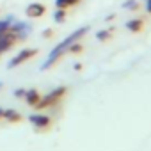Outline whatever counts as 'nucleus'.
Wrapping results in <instances>:
<instances>
[{
	"label": "nucleus",
	"mask_w": 151,
	"mask_h": 151,
	"mask_svg": "<svg viewBox=\"0 0 151 151\" xmlns=\"http://www.w3.org/2000/svg\"><path fill=\"white\" fill-rule=\"evenodd\" d=\"M87 30H89L87 27H82V29H78V30H75L71 36H68V37H66L62 43H59V45H57V46H55V48L50 52V55H48V60L43 64V69H48L50 66H53V64H55V62H57V60H59V59H60V57H62V55H64V53L69 50V46H71L75 41H78L80 37H84V34H86Z\"/></svg>",
	"instance_id": "f257e3e1"
},
{
	"label": "nucleus",
	"mask_w": 151,
	"mask_h": 151,
	"mask_svg": "<svg viewBox=\"0 0 151 151\" xmlns=\"http://www.w3.org/2000/svg\"><path fill=\"white\" fill-rule=\"evenodd\" d=\"M66 91H68L66 87H57V89H53L52 93H48L45 98H41V100L37 101L36 109H46V107H53L55 103H59V101L64 98Z\"/></svg>",
	"instance_id": "f03ea898"
},
{
	"label": "nucleus",
	"mask_w": 151,
	"mask_h": 151,
	"mask_svg": "<svg viewBox=\"0 0 151 151\" xmlns=\"http://www.w3.org/2000/svg\"><path fill=\"white\" fill-rule=\"evenodd\" d=\"M29 121L34 124L36 130H46V128L52 126V119L48 116H45V114H30Z\"/></svg>",
	"instance_id": "7ed1b4c3"
},
{
	"label": "nucleus",
	"mask_w": 151,
	"mask_h": 151,
	"mask_svg": "<svg viewBox=\"0 0 151 151\" xmlns=\"http://www.w3.org/2000/svg\"><path fill=\"white\" fill-rule=\"evenodd\" d=\"M37 53V50H34V48H27V50H23V52H20L11 62H9V68H16V66H20L22 62H25V60H29V59H32L34 55Z\"/></svg>",
	"instance_id": "20e7f679"
},
{
	"label": "nucleus",
	"mask_w": 151,
	"mask_h": 151,
	"mask_svg": "<svg viewBox=\"0 0 151 151\" xmlns=\"http://www.w3.org/2000/svg\"><path fill=\"white\" fill-rule=\"evenodd\" d=\"M16 39H18V36L14 34V32H4L2 36H0V53L2 52H6V50H9L14 43H16Z\"/></svg>",
	"instance_id": "39448f33"
},
{
	"label": "nucleus",
	"mask_w": 151,
	"mask_h": 151,
	"mask_svg": "<svg viewBox=\"0 0 151 151\" xmlns=\"http://www.w3.org/2000/svg\"><path fill=\"white\" fill-rule=\"evenodd\" d=\"M45 14V6L43 4H30L27 7V16L29 18H39Z\"/></svg>",
	"instance_id": "423d86ee"
},
{
	"label": "nucleus",
	"mask_w": 151,
	"mask_h": 151,
	"mask_svg": "<svg viewBox=\"0 0 151 151\" xmlns=\"http://www.w3.org/2000/svg\"><path fill=\"white\" fill-rule=\"evenodd\" d=\"M4 119L7 123H20L22 121V114L14 109H4Z\"/></svg>",
	"instance_id": "0eeeda50"
},
{
	"label": "nucleus",
	"mask_w": 151,
	"mask_h": 151,
	"mask_svg": "<svg viewBox=\"0 0 151 151\" xmlns=\"http://www.w3.org/2000/svg\"><path fill=\"white\" fill-rule=\"evenodd\" d=\"M39 100H41V96H39L37 89H29V91L25 93V101H27V105H30V107H36Z\"/></svg>",
	"instance_id": "6e6552de"
},
{
	"label": "nucleus",
	"mask_w": 151,
	"mask_h": 151,
	"mask_svg": "<svg viewBox=\"0 0 151 151\" xmlns=\"http://www.w3.org/2000/svg\"><path fill=\"white\" fill-rule=\"evenodd\" d=\"M142 27H144V20L142 18H133V20H130L128 23H126V29L130 30V32H140L142 30Z\"/></svg>",
	"instance_id": "1a4fd4ad"
},
{
	"label": "nucleus",
	"mask_w": 151,
	"mask_h": 151,
	"mask_svg": "<svg viewBox=\"0 0 151 151\" xmlns=\"http://www.w3.org/2000/svg\"><path fill=\"white\" fill-rule=\"evenodd\" d=\"M80 2L82 0H55V6H57V9H66V7H71V6H77Z\"/></svg>",
	"instance_id": "9d476101"
},
{
	"label": "nucleus",
	"mask_w": 151,
	"mask_h": 151,
	"mask_svg": "<svg viewBox=\"0 0 151 151\" xmlns=\"http://www.w3.org/2000/svg\"><path fill=\"white\" fill-rule=\"evenodd\" d=\"M112 32H114L112 29H109V30H100V32L96 34V37H98L100 41H107V39L112 37Z\"/></svg>",
	"instance_id": "9b49d317"
},
{
	"label": "nucleus",
	"mask_w": 151,
	"mask_h": 151,
	"mask_svg": "<svg viewBox=\"0 0 151 151\" xmlns=\"http://www.w3.org/2000/svg\"><path fill=\"white\" fill-rule=\"evenodd\" d=\"M124 9H132V11H137L139 9V4H137V0H128V2L123 4Z\"/></svg>",
	"instance_id": "f8f14e48"
},
{
	"label": "nucleus",
	"mask_w": 151,
	"mask_h": 151,
	"mask_svg": "<svg viewBox=\"0 0 151 151\" xmlns=\"http://www.w3.org/2000/svg\"><path fill=\"white\" fill-rule=\"evenodd\" d=\"M53 18H55V22H59V23H60V22H64V18H66V11H64V9H57Z\"/></svg>",
	"instance_id": "ddd939ff"
},
{
	"label": "nucleus",
	"mask_w": 151,
	"mask_h": 151,
	"mask_svg": "<svg viewBox=\"0 0 151 151\" xmlns=\"http://www.w3.org/2000/svg\"><path fill=\"white\" fill-rule=\"evenodd\" d=\"M68 52H71V53H80V52H82V45L75 41V43L69 46V50H68Z\"/></svg>",
	"instance_id": "4468645a"
},
{
	"label": "nucleus",
	"mask_w": 151,
	"mask_h": 151,
	"mask_svg": "<svg viewBox=\"0 0 151 151\" xmlns=\"http://www.w3.org/2000/svg\"><path fill=\"white\" fill-rule=\"evenodd\" d=\"M25 93H27L25 89H16V91H14V96H16V98H25Z\"/></svg>",
	"instance_id": "2eb2a0df"
},
{
	"label": "nucleus",
	"mask_w": 151,
	"mask_h": 151,
	"mask_svg": "<svg viewBox=\"0 0 151 151\" xmlns=\"http://www.w3.org/2000/svg\"><path fill=\"white\" fill-rule=\"evenodd\" d=\"M144 7H146V11L151 14V0H144Z\"/></svg>",
	"instance_id": "dca6fc26"
},
{
	"label": "nucleus",
	"mask_w": 151,
	"mask_h": 151,
	"mask_svg": "<svg viewBox=\"0 0 151 151\" xmlns=\"http://www.w3.org/2000/svg\"><path fill=\"white\" fill-rule=\"evenodd\" d=\"M4 32H7V23H0V36Z\"/></svg>",
	"instance_id": "f3484780"
},
{
	"label": "nucleus",
	"mask_w": 151,
	"mask_h": 151,
	"mask_svg": "<svg viewBox=\"0 0 151 151\" xmlns=\"http://www.w3.org/2000/svg\"><path fill=\"white\" fill-rule=\"evenodd\" d=\"M0 119H4V109L0 107Z\"/></svg>",
	"instance_id": "a211bd4d"
},
{
	"label": "nucleus",
	"mask_w": 151,
	"mask_h": 151,
	"mask_svg": "<svg viewBox=\"0 0 151 151\" xmlns=\"http://www.w3.org/2000/svg\"><path fill=\"white\" fill-rule=\"evenodd\" d=\"M0 87H2V84H0Z\"/></svg>",
	"instance_id": "6ab92c4d"
}]
</instances>
